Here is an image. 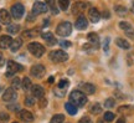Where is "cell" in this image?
<instances>
[{"instance_id": "1", "label": "cell", "mask_w": 134, "mask_h": 123, "mask_svg": "<svg viewBox=\"0 0 134 123\" xmlns=\"http://www.w3.org/2000/svg\"><path fill=\"white\" fill-rule=\"evenodd\" d=\"M70 102L77 106V107H81V106H85L87 102V96L82 92V91H72L70 93Z\"/></svg>"}, {"instance_id": "2", "label": "cell", "mask_w": 134, "mask_h": 123, "mask_svg": "<svg viewBox=\"0 0 134 123\" xmlns=\"http://www.w3.org/2000/svg\"><path fill=\"white\" fill-rule=\"evenodd\" d=\"M56 33H57V35L62 36V38H67V36L71 35V33H72V25L70 24L68 21H63V23L57 25Z\"/></svg>"}, {"instance_id": "3", "label": "cell", "mask_w": 134, "mask_h": 123, "mask_svg": "<svg viewBox=\"0 0 134 123\" xmlns=\"http://www.w3.org/2000/svg\"><path fill=\"white\" fill-rule=\"evenodd\" d=\"M27 49L35 57H41L45 54V47L38 42H30L27 45Z\"/></svg>"}, {"instance_id": "4", "label": "cell", "mask_w": 134, "mask_h": 123, "mask_svg": "<svg viewBox=\"0 0 134 123\" xmlns=\"http://www.w3.org/2000/svg\"><path fill=\"white\" fill-rule=\"evenodd\" d=\"M50 58L53 62H63L68 58V55L63 50H56V51H52L50 54Z\"/></svg>"}, {"instance_id": "5", "label": "cell", "mask_w": 134, "mask_h": 123, "mask_svg": "<svg viewBox=\"0 0 134 123\" xmlns=\"http://www.w3.org/2000/svg\"><path fill=\"white\" fill-rule=\"evenodd\" d=\"M24 13H25V9L23 6V4L18 3V4H14L11 6V15H13L14 19H21Z\"/></svg>"}, {"instance_id": "6", "label": "cell", "mask_w": 134, "mask_h": 123, "mask_svg": "<svg viewBox=\"0 0 134 123\" xmlns=\"http://www.w3.org/2000/svg\"><path fill=\"white\" fill-rule=\"evenodd\" d=\"M23 70L24 68H23V66L20 63L10 60V61H8V73H6V76H11L13 73L20 72V71H23Z\"/></svg>"}, {"instance_id": "7", "label": "cell", "mask_w": 134, "mask_h": 123, "mask_svg": "<svg viewBox=\"0 0 134 123\" xmlns=\"http://www.w3.org/2000/svg\"><path fill=\"white\" fill-rule=\"evenodd\" d=\"M16 98H18V93H16L15 88H13V87L8 88L4 92V95H3V99H4L5 102H14Z\"/></svg>"}, {"instance_id": "8", "label": "cell", "mask_w": 134, "mask_h": 123, "mask_svg": "<svg viewBox=\"0 0 134 123\" xmlns=\"http://www.w3.org/2000/svg\"><path fill=\"white\" fill-rule=\"evenodd\" d=\"M87 9V4L82 1H77L72 5V14L73 15H81L85 10Z\"/></svg>"}, {"instance_id": "9", "label": "cell", "mask_w": 134, "mask_h": 123, "mask_svg": "<svg viewBox=\"0 0 134 123\" xmlns=\"http://www.w3.org/2000/svg\"><path fill=\"white\" fill-rule=\"evenodd\" d=\"M47 5L41 3V1H36L32 6V13L35 15H38V14H43V13H46L47 11Z\"/></svg>"}, {"instance_id": "10", "label": "cell", "mask_w": 134, "mask_h": 123, "mask_svg": "<svg viewBox=\"0 0 134 123\" xmlns=\"http://www.w3.org/2000/svg\"><path fill=\"white\" fill-rule=\"evenodd\" d=\"M45 72H46V70H45V67L42 65H35V66L31 67V75L34 77L40 78V77H42L45 75Z\"/></svg>"}, {"instance_id": "11", "label": "cell", "mask_w": 134, "mask_h": 123, "mask_svg": "<svg viewBox=\"0 0 134 123\" xmlns=\"http://www.w3.org/2000/svg\"><path fill=\"white\" fill-rule=\"evenodd\" d=\"M88 18H90V20H91L92 23H98L100 19V14L99 11L96 9V8H92V9H90V11H88Z\"/></svg>"}, {"instance_id": "12", "label": "cell", "mask_w": 134, "mask_h": 123, "mask_svg": "<svg viewBox=\"0 0 134 123\" xmlns=\"http://www.w3.org/2000/svg\"><path fill=\"white\" fill-rule=\"evenodd\" d=\"M20 118L25 121V122H32L34 114L31 112H29L27 109H23V111H20Z\"/></svg>"}, {"instance_id": "13", "label": "cell", "mask_w": 134, "mask_h": 123, "mask_svg": "<svg viewBox=\"0 0 134 123\" xmlns=\"http://www.w3.org/2000/svg\"><path fill=\"white\" fill-rule=\"evenodd\" d=\"M13 42V39L8 36V35H4V36H1L0 38V47L1 49H8L10 47V45Z\"/></svg>"}, {"instance_id": "14", "label": "cell", "mask_w": 134, "mask_h": 123, "mask_svg": "<svg viewBox=\"0 0 134 123\" xmlns=\"http://www.w3.org/2000/svg\"><path fill=\"white\" fill-rule=\"evenodd\" d=\"M42 39L47 42V45H50V46H53V45H56V42H57V40L55 39V36H53L51 33L42 34Z\"/></svg>"}, {"instance_id": "15", "label": "cell", "mask_w": 134, "mask_h": 123, "mask_svg": "<svg viewBox=\"0 0 134 123\" xmlns=\"http://www.w3.org/2000/svg\"><path fill=\"white\" fill-rule=\"evenodd\" d=\"M10 20H11V18H10V14L8 11L5 9L0 10V23L8 25V24H10Z\"/></svg>"}, {"instance_id": "16", "label": "cell", "mask_w": 134, "mask_h": 123, "mask_svg": "<svg viewBox=\"0 0 134 123\" xmlns=\"http://www.w3.org/2000/svg\"><path fill=\"white\" fill-rule=\"evenodd\" d=\"M87 25H88V23H87V19L85 18V16H78V19L76 20V29H78V30H85V29L87 28Z\"/></svg>"}, {"instance_id": "17", "label": "cell", "mask_w": 134, "mask_h": 123, "mask_svg": "<svg viewBox=\"0 0 134 123\" xmlns=\"http://www.w3.org/2000/svg\"><path fill=\"white\" fill-rule=\"evenodd\" d=\"M31 92H32V96L36 97V98H41V97H43V95H45L43 88L41 86H37V85L34 86L32 88H31Z\"/></svg>"}, {"instance_id": "18", "label": "cell", "mask_w": 134, "mask_h": 123, "mask_svg": "<svg viewBox=\"0 0 134 123\" xmlns=\"http://www.w3.org/2000/svg\"><path fill=\"white\" fill-rule=\"evenodd\" d=\"M21 45H23V40L21 39H15V40H13V42L10 45V50L13 52H16L21 47Z\"/></svg>"}, {"instance_id": "19", "label": "cell", "mask_w": 134, "mask_h": 123, "mask_svg": "<svg viewBox=\"0 0 134 123\" xmlns=\"http://www.w3.org/2000/svg\"><path fill=\"white\" fill-rule=\"evenodd\" d=\"M65 108H66L67 113H70L71 116H75L77 113V106H75L72 102H68V103L65 104Z\"/></svg>"}, {"instance_id": "20", "label": "cell", "mask_w": 134, "mask_h": 123, "mask_svg": "<svg viewBox=\"0 0 134 123\" xmlns=\"http://www.w3.org/2000/svg\"><path fill=\"white\" fill-rule=\"evenodd\" d=\"M82 88L83 91L86 92L87 95H92V93H94L96 92V87L91 83H85V85H82Z\"/></svg>"}, {"instance_id": "21", "label": "cell", "mask_w": 134, "mask_h": 123, "mask_svg": "<svg viewBox=\"0 0 134 123\" xmlns=\"http://www.w3.org/2000/svg\"><path fill=\"white\" fill-rule=\"evenodd\" d=\"M115 44H117L120 49H124V50H128V49L130 47L129 42H128L127 40H124V39H117V40H115Z\"/></svg>"}, {"instance_id": "22", "label": "cell", "mask_w": 134, "mask_h": 123, "mask_svg": "<svg viewBox=\"0 0 134 123\" xmlns=\"http://www.w3.org/2000/svg\"><path fill=\"white\" fill-rule=\"evenodd\" d=\"M88 40H90V42L91 44H93L94 46H98V44H99V39H98V35L97 34H94V33H91V34H88Z\"/></svg>"}, {"instance_id": "23", "label": "cell", "mask_w": 134, "mask_h": 123, "mask_svg": "<svg viewBox=\"0 0 134 123\" xmlns=\"http://www.w3.org/2000/svg\"><path fill=\"white\" fill-rule=\"evenodd\" d=\"M119 28L123 29L124 31H128V34H129V35H133V33H132V25H130L129 23L122 21V23H119Z\"/></svg>"}, {"instance_id": "24", "label": "cell", "mask_w": 134, "mask_h": 123, "mask_svg": "<svg viewBox=\"0 0 134 123\" xmlns=\"http://www.w3.org/2000/svg\"><path fill=\"white\" fill-rule=\"evenodd\" d=\"M46 4H47V8L51 11H52V14H57L58 11L56 10V1L55 0H46Z\"/></svg>"}, {"instance_id": "25", "label": "cell", "mask_w": 134, "mask_h": 123, "mask_svg": "<svg viewBox=\"0 0 134 123\" xmlns=\"http://www.w3.org/2000/svg\"><path fill=\"white\" fill-rule=\"evenodd\" d=\"M23 88H24L25 91H29L32 88V83H31V80L30 78H27V77H25L24 80H23Z\"/></svg>"}, {"instance_id": "26", "label": "cell", "mask_w": 134, "mask_h": 123, "mask_svg": "<svg viewBox=\"0 0 134 123\" xmlns=\"http://www.w3.org/2000/svg\"><path fill=\"white\" fill-rule=\"evenodd\" d=\"M65 121V116L63 114H56L51 118V122L50 123H63Z\"/></svg>"}, {"instance_id": "27", "label": "cell", "mask_w": 134, "mask_h": 123, "mask_svg": "<svg viewBox=\"0 0 134 123\" xmlns=\"http://www.w3.org/2000/svg\"><path fill=\"white\" fill-rule=\"evenodd\" d=\"M118 112L122 114H129L132 112V107H129V106H122V107L118 108Z\"/></svg>"}, {"instance_id": "28", "label": "cell", "mask_w": 134, "mask_h": 123, "mask_svg": "<svg viewBox=\"0 0 134 123\" xmlns=\"http://www.w3.org/2000/svg\"><path fill=\"white\" fill-rule=\"evenodd\" d=\"M19 29H20L19 25L11 24V25H9V26H8V31H9L10 34H18V33H19Z\"/></svg>"}, {"instance_id": "29", "label": "cell", "mask_w": 134, "mask_h": 123, "mask_svg": "<svg viewBox=\"0 0 134 123\" xmlns=\"http://www.w3.org/2000/svg\"><path fill=\"white\" fill-rule=\"evenodd\" d=\"M91 112L93 114H98L102 112V108H100V104L98 103H94V104H92V107H91Z\"/></svg>"}, {"instance_id": "30", "label": "cell", "mask_w": 134, "mask_h": 123, "mask_svg": "<svg viewBox=\"0 0 134 123\" xmlns=\"http://www.w3.org/2000/svg\"><path fill=\"white\" fill-rule=\"evenodd\" d=\"M70 86V82H68V80H61L60 81V83H58L57 86V88H60V90H66L67 87Z\"/></svg>"}, {"instance_id": "31", "label": "cell", "mask_w": 134, "mask_h": 123, "mask_svg": "<svg viewBox=\"0 0 134 123\" xmlns=\"http://www.w3.org/2000/svg\"><path fill=\"white\" fill-rule=\"evenodd\" d=\"M114 104H115V101L113 98H107L105 99V102H104L105 108H113Z\"/></svg>"}, {"instance_id": "32", "label": "cell", "mask_w": 134, "mask_h": 123, "mask_svg": "<svg viewBox=\"0 0 134 123\" xmlns=\"http://www.w3.org/2000/svg\"><path fill=\"white\" fill-rule=\"evenodd\" d=\"M58 5L62 10H67L68 5H70V0H58Z\"/></svg>"}, {"instance_id": "33", "label": "cell", "mask_w": 134, "mask_h": 123, "mask_svg": "<svg viewBox=\"0 0 134 123\" xmlns=\"http://www.w3.org/2000/svg\"><path fill=\"white\" fill-rule=\"evenodd\" d=\"M23 85V82L20 80L19 77H14V80H13V88H20V86Z\"/></svg>"}, {"instance_id": "34", "label": "cell", "mask_w": 134, "mask_h": 123, "mask_svg": "<svg viewBox=\"0 0 134 123\" xmlns=\"http://www.w3.org/2000/svg\"><path fill=\"white\" fill-rule=\"evenodd\" d=\"M114 119V113L112 112H105L104 113V121L105 122H112Z\"/></svg>"}, {"instance_id": "35", "label": "cell", "mask_w": 134, "mask_h": 123, "mask_svg": "<svg viewBox=\"0 0 134 123\" xmlns=\"http://www.w3.org/2000/svg\"><path fill=\"white\" fill-rule=\"evenodd\" d=\"M38 34V30H36V31H25L24 34H23V36L24 38H34V36H36Z\"/></svg>"}, {"instance_id": "36", "label": "cell", "mask_w": 134, "mask_h": 123, "mask_svg": "<svg viewBox=\"0 0 134 123\" xmlns=\"http://www.w3.org/2000/svg\"><path fill=\"white\" fill-rule=\"evenodd\" d=\"M115 11H117V14H119V15L127 14V9H125L124 6H115Z\"/></svg>"}, {"instance_id": "37", "label": "cell", "mask_w": 134, "mask_h": 123, "mask_svg": "<svg viewBox=\"0 0 134 123\" xmlns=\"http://www.w3.org/2000/svg\"><path fill=\"white\" fill-rule=\"evenodd\" d=\"M25 104H26L27 107H31V106L35 104V99H34L32 97H26V98H25Z\"/></svg>"}, {"instance_id": "38", "label": "cell", "mask_w": 134, "mask_h": 123, "mask_svg": "<svg viewBox=\"0 0 134 123\" xmlns=\"http://www.w3.org/2000/svg\"><path fill=\"white\" fill-rule=\"evenodd\" d=\"M0 121H4V122L9 121V114L4 113V112H0Z\"/></svg>"}, {"instance_id": "39", "label": "cell", "mask_w": 134, "mask_h": 123, "mask_svg": "<svg viewBox=\"0 0 134 123\" xmlns=\"http://www.w3.org/2000/svg\"><path fill=\"white\" fill-rule=\"evenodd\" d=\"M60 45H61V47L66 49V47H70V46H71V42H70V41H61Z\"/></svg>"}, {"instance_id": "40", "label": "cell", "mask_w": 134, "mask_h": 123, "mask_svg": "<svg viewBox=\"0 0 134 123\" xmlns=\"http://www.w3.org/2000/svg\"><path fill=\"white\" fill-rule=\"evenodd\" d=\"M78 123H92V121H91V118H88V117H83V118L80 119Z\"/></svg>"}, {"instance_id": "41", "label": "cell", "mask_w": 134, "mask_h": 123, "mask_svg": "<svg viewBox=\"0 0 134 123\" xmlns=\"http://www.w3.org/2000/svg\"><path fill=\"white\" fill-rule=\"evenodd\" d=\"M40 99H41V101H40V107H41V108H43V107L47 104V101H46V98H42V97H41Z\"/></svg>"}, {"instance_id": "42", "label": "cell", "mask_w": 134, "mask_h": 123, "mask_svg": "<svg viewBox=\"0 0 134 123\" xmlns=\"http://www.w3.org/2000/svg\"><path fill=\"white\" fill-rule=\"evenodd\" d=\"M108 42H109V39L107 38L104 40V45H103V49H104V51H107L108 50Z\"/></svg>"}, {"instance_id": "43", "label": "cell", "mask_w": 134, "mask_h": 123, "mask_svg": "<svg viewBox=\"0 0 134 123\" xmlns=\"http://www.w3.org/2000/svg\"><path fill=\"white\" fill-rule=\"evenodd\" d=\"M11 111H19V106H10L9 107Z\"/></svg>"}, {"instance_id": "44", "label": "cell", "mask_w": 134, "mask_h": 123, "mask_svg": "<svg viewBox=\"0 0 134 123\" xmlns=\"http://www.w3.org/2000/svg\"><path fill=\"white\" fill-rule=\"evenodd\" d=\"M34 15H35L34 13H32V14H30V15H29V21H34V20H35V19H34Z\"/></svg>"}, {"instance_id": "45", "label": "cell", "mask_w": 134, "mask_h": 123, "mask_svg": "<svg viewBox=\"0 0 134 123\" xmlns=\"http://www.w3.org/2000/svg\"><path fill=\"white\" fill-rule=\"evenodd\" d=\"M117 123H125V119L124 118H119L117 121Z\"/></svg>"}, {"instance_id": "46", "label": "cell", "mask_w": 134, "mask_h": 123, "mask_svg": "<svg viewBox=\"0 0 134 123\" xmlns=\"http://www.w3.org/2000/svg\"><path fill=\"white\" fill-rule=\"evenodd\" d=\"M4 65V58L1 57V55H0V66H3Z\"/></svg>"}, {"instance_id": "47", "label": "cell", "mask_w": 134, "mask_h": 123, "mask_svg": "<svg viewBox=\"0 0 134 123\" xmlns=\"http://www.w3.org/2000/svg\"><path fill=\"white\" fill-rule=\"evenodd\" d=\"M48 82H50V83H52V82H53V77H50V78H48Z\"/></svg>"}, {"instance_id": "48", "label": "cell", "mask_w": 134, "mask_h": 123, "mask_svg": "<svg viewBox=\"0 0 134 123\" xmlns=\"http://www.w3.org/2000/svg\"><path fill=\"white\" fill-rule=\"evenodd\" d=\"M132 13L134 14V4H133V6H132Z\"/></svg>"}, {"instance_id": "49", "label": "cell", "mask_w": 134, "mask_h": 123, "mask_svg": "<svg viewBox=\"0 0 134 123\" xmlns=\"http://www.w3.org/2000/svg\"><path fill=\"white\" fill-rule=\"evenodd\" d=\"M13 123H18V122H13Z\"/></svg>"}, {"instance_id": "50", "label": "cell", "mask_w": 134, "mask_h": 123, "mask_svg": "<svg viewBox=\"0 0 134 123\" xmlns=\"http://www.w3.org/2000/svg\"><path fill=\"white\" fill-rule=\"evenodd\" d=\"M0 30H1V28H0Z\"/></svg>"}]
</instances>
